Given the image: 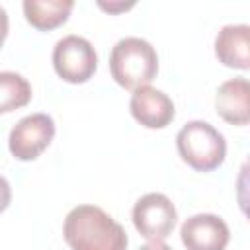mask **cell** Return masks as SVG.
<instances>
[{
    "label": "cell",
    "instance_id": "cell-11",
    "mask_svg": "<svg viewBox=\"0 0 250 250\" xmlns=\"http://www.w3.org/2000/svg\"><path fill=\"white\" fill-rule=\"evenodd\" d=\"M72 8V0H23L25 20L39 31H51L62 25Z\"/></svg>",
    "mask_w": 250,
    "mask_h": 250
},
{
    "label": "cell",
    "instance_id": "cell-4",
    "mask_svg": "<svg viewBox=\"0 0 250 250\" xmlns=\"http://www.w3.org/2000/svg\"><path fill=\"white\" fill-rule=\"evenodd\" d=\"M53 66L64 82L84 84L98 68V55L88 39L80 35H64L53 49Z\"/></svg>",
    "mask_w": 250,
    "mask_h": 250
},
{
    "label": "cell",
    "instance_id": "cell-7",
    "mask_svg": "<svg viewBox=\"0 0 250 250\" xmlns=\"http://www.w3.org/2000/svg\"><path fill=\"white\" fill-rule=\"evenodd\" d=\"M180 236L188 250H225L230 240V230L219 215L199 213L184 221Z\"/></svg>",
    "mask_w": 250,
    "mask_h": 250
},
{
    "label": "cell",
    "instance_id": "cell-14",
    "mask_svg": "<svg viewBox=\"0 0 250 250\" xmlns=\"http://www.w3.org/2000/svg\"><path fill=\"white\" fill-rule=\"evenodd\" d=\"M133 4L135 2H115V4H105V2H98V6L102 8V10H107V12H111V14H115V12H123V10H129V8H133Z\"/></svg>",
    "mask_w": 250,
    "mask_h": 250
},
{
    "label": "cell",
    "instance_id": "cell-13",
    "mask_svg": "<svg viewBox=\"0 0 250 250\" xmlns=\"http://www.w3.org/2000/svg\"><path fill=\"white\" fill-rule=\"evenodd\" d=\"M10 201H12V188H10L8 180L0 174V213H2L4 209H8Z\"/></svg>",
    "mask_w": 250,
    "mask_h": 250
},
{
    "label": "cell",
    "instance_id": "cell-3",
    "mask_svg": "<svg viewBox=\"0 0 250 250\" xmlns=\"http://www.w3.org/2000/svg\"><path fill=\"white\" fill-rule=\"evenodd\" d=\"M176 146L182 160L197 172L219 168L227 156L225 137L207 121H188L176 135Z\"/></svg>",
    "mask_w": 250,
    "mask_h": 250
},
{
    "label": "cell",
    "instance_id": "cell-9",
    "mask_svg": "<svg viewBox=\"0 0 250 250\" xmlns=\"http://www.w3.org/2000/svg\"><path fill=\"white\" fill-rule=\"evenodd\" d=\"M250 84L246 78H230L223 82L215 96L217 113L230 125H248L250 121Z\"/></svg>",
    "mask_w": 250,
    "mask_h": 250
},
{
    "label": "cell",
    "instance_id": "cell-12",
    "mask_svg": "<svg viewBox=\"0 0 250 250\" xmlns=\"http://www.w3.org/2000/svg\"><path fill=\"white\" fill-rule=\"evenodd\" d=\"M31 100V84L18 72L0 70V113H10L27 105Z\"/></svg>",
    "mask_w": 250,
    "mask_h": 250
},
{
    "label": "cell",
    "instance_id": "cell-2",
    "mask_svg": "<svg viewBox=\"0 0 250 250\" xmlns=\"http://www.w3.org/2000/svg\"><path fill=\"white\" fill-rule=\"evenodd\" d=\"M109 72L125 90L148 86L158 72V55L146 39L123 37L109 53Z\"/></svg>",
    "mask_w": 250,
    "mask_h": 250
},
{
    "label": "cell",
    "instance_id": "cell-15",
    "mask_svg": "<svg viewBox=\"0 0 250 250\" xmlns=\"http://www.w3.org/2000/svg\"><path fill=\"white\" fill-rule=\"evenodd\" d=\"M6 35H8V14H6V10L0 6V47L4 45Z\"/></svg>",
    "mask_w": 250,
    "mask_h": 250
},
{
    "label": "cell",
    "instance_id": "cell-6",
    "mask_svg": "<svg viewBox=\"0 0 250 250\" xmlns=\"http://www.w3.org/2000/svg\"><path fill=\"white\" fill-rule=\"evenodd\" d=\"M176 219V207L164 193H146L133 207V225L148 242L168 238Z\"/></svg>",
    "mask_w": 250,
    "mask_h": 250
},
{
    "label": "cell",
    "instance_id": "cell-1",
    "mask_svg": "<svg viewBox=\"0 0 250 250\" xmlns=\"http://www.w3.org/2000/svg\"><path fill=\"white\" fill-rule=\"evenodd\" d=\"M62 236L72 250H127L125 229L102 207L78 205L62 225Z\"/></svg>",
    "mask_w": 250,
    "mask_h": 250
},
{
    "label": "cell",
    "instance_id": "cell-5",
    "mask_svg": "<svg viewBox=\"0 0 250 250\" xmlns=\"http://www.w3.org/2000/svg\"><path fill=\"white\" fill-rule=\"evenodd\" d=\"M55 121L47 113H31L21 117L8 137V146L18 160H35L53 141Z\"/></svg>",
    "mask_w": 250,
    "mask_h": 250
},
{
    "label": "cell",
    "instance_id": "cell-16",
    "mask_svg": "<svg viewBox=\"0 0 250 250\" xmlns=\"http://www.w3.org/2000/svg\"><path fill=\"white\" fill-rule=\"evenodd\" d=\"M139 250H172L168 244H164L162 240H154V242H146L145 246H141Z\"/></svg>",
    "mask_w": 250,
    "mask_h": 250
},
{
    "label": "cell",
    "instance_id": "cell-8",
    "mask_svg": "<svg viewBox=\"0 0 250 250\" xmlns=\"http://www.w3.org/2000/svg\"><path fill=\"white\" fill-rule=\"evenodd\" d=\"M129 109L131 115L146 129H164L176 115L174 102L162 90L152 86H141L133 90Z\"/></svg>",
    "mask_w": 250,
    "mask_h": 250
},
{
    "label": "cell",
    "instance_id": "cell-10",
    "mask_svg": "<svg viewBox=\"0 0 250 250\" xmlns=\"http://www.w3.org/2000/svg\"><path fill=\"white\" fill-rule=\"evenodd\" d=\"M250 27L246 23L225 25L215 37L217 59L230 68L248 70L250 68Z\"/></svg>",
    "mask_w": 250,
    "mask_h": 250
}]
</instances>
